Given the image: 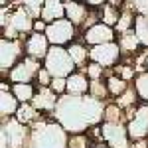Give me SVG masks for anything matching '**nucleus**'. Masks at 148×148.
<instances>
[{
    "label": "nucleus",
    "mask_w": 148,
    "mask_h": 148,
    "mask_svg": "<svg viewBox=\"0 0 148 148\" xmlns=\"http://www.w3.org/2000/svg\"><path fill=\"white\" fill-rule=\"evenodd\" d=\"M107 101H99L91 95H61L53 111V119L67 132H87L91 126L101 125Z\"/></svg>",
    "instance_id": "f257e3e1"
},
{
    "label": "nucleus",
    "mask_w": 148,
    "mask_h": 148,
    "mask_svg": "<svg viewBox=\"0 0 148 148\" xmlns=\"http://www.w3.org/2000/svg\"><path fill=\"white\" fill-rule=\"evenodd\" d=\"M30 128H32V136L28 148H67L69 134L56 119L42 116Z\"/></svg>",
    "instance_id": "f03ea898"
},
{
    "label": "nucleus",
    "mask_w": 148,
    "mask_h": 148,
    "mask_svg": "<svg viewBox=\"0 0 148 148\" xmlns=\"http://www.w3.org/2000/svg\"><path fill=\"white\" fill-rule=\"evenodd\" d=\"M34 22L36 18L32 12L24 6L22 2H18L16 6H10L8 16H6V24L0 28L4 38H18V40H26L28 36L34 32Z\"/></svg>",
    "instance_id": "7ed1b4c3"
},
{
    "label": "nucleus",
    "mask_w": 148,
    "mask_h": 148,
    "mask_svg": "<svg viewBox=\"0 0 148 148\" xmlns=\"http://www.w3.org/2000/svg\"><path fill=\"white\" fill-rule=\"evenodd\" d=\"M32 128L16 116L2 121V148H28Z\"/></svg>",
    "instance_id": "20e7f679"
},
{
    "label": "nucleus",
    "mask_w": 148,
    "mask_h": 148,
    "mask_svg": "<svg viewBox=\"0 0 148 148\" xmlns=\"http://www.w3.org/2000/svg\"><path fill=\"white\" fill-rule=\"evenodd\" d=\"M44 67L53 77H67L73 71H77V65L69 56V49L63 46H51L47 56L44 57Z\"/></svg>",
    "instance_id": "39448f33"
},
{
    "label": "nucleus",
    "mask_w": 148,
    "mask_h": 148,
    "mask_svg": "<svg viewBox=\"0 0 148 148\" xmlns=\"http://www.w3.org/2000/svg\"><path fill=\"white\" fill-rule=\"evenodd\" d=\"M46 36H47V40H49L51 46L67 47L71 42H75V40L79 38L81 32L71 20H67V18H59V20H56V22L47 24Z\"/></svg>",
    "instance_id": "423d86ee"
},
{
    "label": "nucleus",
    "mask_w": 148,
    "mask_h": 148,
    "mask_svg": "<svg viewBox=\"0 0 148 148\" xmlns=\"http://www.w3.org/2000/svg\"><path fill=\"white\" fill-rule=\"evenodd\" d=\"M24 56H26V51H24V40L4 38L2 36V40H0V71H2V77H6L8 71Z\"/></svg>",
    "instance_id": "0eeeda50"
},
{
    "label": "nucleus",
    "mask_w": 148,
    "mask_h": 148,
    "mask_svg": "<svg viewBox=\"0 0 148 148\" xmlns=\"http://www.w3.org/2000/svg\"><path fill=\"white\" fill-rule=\"evenodd\" d=\"M42 67H44V61L34 59L30 56H24L8 71V75L2 77V79H8L10 83H36V75H38V71Z\"/></svg>",
    "instance_id": "6e6552de"
},
{
    "label": "nucleus",
    "mask_w": 148,
    "mask_h": 148,
    "mask_svg": "<svg viewBox=\"0 0 148 148\" xmlns=\"http://www.w3.org/2000/svg\"><path fill=\"white\" fill-rule=\"evenodd\" d=\"M101 130H103V142H107L113 148H130L132 140L128 134L126 123H101Z\"/></svg>",
    "instance_id": "1a4fd4ad"
},
{
    "label": "nucleus",
    "mask_w": 148,
    "mask_h": 148,
    "mask_svg": "<svg viewBox=\"0 0 148 148\" xmlns=\"http://www.w3.org/2000/svg\"><path fill=\"white\" fill-rule=\"evenodd\" d=\"M123 59H125V56H123V49L119 46V42H109V44L91 47V61L101 63L105 69H113Z\"/></svg>",
    "instance_id": "9d476101"
},
{
    "label": "nucleus",
    "mask_w": 148,
    "mask_h": 148,
    "mask_svg": "<svg viewBox=\"0 0 148 148\" xmlns=\"http://www.w3.org/2000/svg\"><path fill=\"white\" fill-rule=\"evenodd\" d=\"M79 38L89 47H93V46H101V44H109V42H116L119 34H116V30L113 26H109L105 22H97L93 24L91 28L83 30Z\"/></svg>",
    "instance_id": "9b49d317"
},
{
    "label": "nucleus",
    "mask_w": 148,
    "mask_h": 148,
    "mask_svg": "<svg viewBox=\"0 0 148 148\" xmlns=\"http://www.w3.org/2000/svg\"><path fill=\"white\" fill-rule=\"evenodd\" d=\"M126 128H128L130 140L148 138V103H140L132 111V114H128Z\"/></svg>",
    "instance_id": "f8f14e48"
},
{
    "label": "nucleus",
    "mask_w": 148,
    "mask_h": 148,
    "mask_svg": "<svg viewBox=\"0 0 148 148\" xmlns=\"http://www.w3.org/2000/svg\"><path fill=\"white\" fill-rule=\"evenodd\" d=\"M49 47H51V44L47 40L46 32H32L24 40V51H26V56L34 57V59H40V61H44V57L47 56Z\"/></svg>",
    "instance_id": "ddd939ff"
},
{
    "label": "nucleus",
    "mask_w": 148,
    "mask_h": 148,
    "mask_svg": "<svg viewBox=\"0 0 148 148\" xmlns=\"http://www.w3.org/2000/svg\"><path fill=\"white\" fill-rule=\"evenodd\" d=\"M57 101H59V95L51 87H38L34 99H32V105L42 114H53V111L57 107Z\"/></svg>",
    "instance_id": "4468645a"
},
{
    "label": "nucleus",
    "mask_w": 148,
    "mask_h": 148,
    "mask_svg": "<svg viewBox=\"0 0 148 148\" xmlns=\"http://www.w3.org/2000/svg\"><path fill=\"white\" fill-rule=\"evenodd\" d=\"M93 8L85 4V0H65V18L71 20L77 28H83Z\"/></svg>",
    "instance_id": "2eb2a0df"
},
{
    "label": "nucleus",
    "mask_w": 148,
    "mask_h": 148,
    "mask_svg": "<svg viewBox=\"0 0 148 148\" xmlns=\"http://www.w3.org/2000/svg\"><path fill=\"white\" fill-rule=\"evenodd\" d=\"M116 42H119V46H121V49H123L125 59H132V63H134L136 53L140 51V49H144V47H142V44H140V40H138L136 34H134V30H128V32L119 34Z\"/></svg>",
    "instance_id": "dca6fc26"
},
{
    "label": "nucleus",
    "mask_w": 148,
    "mask_h": 148,
    "mask_svg": "<svg viewBox=\"0 0 148 148\" xmlns=\"http://www.w3.org/2000/svg\"><path fill=\"white\" fill-rule=\"evenodd\" d=\"M89 87H91V79L87 77V73L83 69L73 71L67 75V93L69 95H89Z\"/></svg>",
    "instance_id": "f3484780"
},
{
    "label": "nucleus",
    "mask_w": 148,
    "mask_h": 148,
    "mask_svg": "<svg viewBox=\"0 0 148 148\" xmlns=\"http://www.w3.org/2000/svg\"><path fill=\"white\" fill-rule=\"evenodd\" d=\"M67 49H69V56L73 59V63L77 65V69H83L91 61V47L87 46L81 38H77L75 42H71L67 46Z\"/></svg>",
    "instance_id": "a211bd4d"
},
{
    "label": "nucleus",
    "mask_w": 148,
    "mask_h": 148,
    "mask_svg": "<svg viewBox=\"0 0 148 148\" xmlns=\"http://www.w3.org/2000/svg\"><path fill=\"white\" fill-rule=\"evenodd\" d=\"M20 105L22 103L18 101V97L12 93V89H0V116H2V121L16 116Z\"/></svg>",
    "instance_id": "6ab92c4d"
},
{
    "label": "nucleus",
    "mask_w": 148,
    "mask_h": 148,
    "mask_svg": "<svg viewBox=\"0 0 148 148\" xmlns=\"http://www.w3.org/2000/svg\"><path fill=\"white\" fill-rule=\"evenodd\" d=\"M40 18L46 20L47 24L56 22L59 18H65V0H46Z\"/></svg>",
    "instance_id": "aec40b11"
},
{
    "label": "nucleus",
    "mask_w": 148,
    "mask_h": 148,
    "mask_svg": "<svg viewBox=\"0 0 148 148\" xmlns=\"http://www.w3.org/2000/svg\"><path fill=\"white\" fill-rule=\"evenodd\" d=\"M105 81H107V87H109V93H111V99L121 97V95L130 87V83L126 79H123V77H119L113 69H107V71H105Z\"/></svg>",
    "instance_id": "412c9836"
},
{
    "label": "nucleus",
    "mask_w": 148,
    "mask_h": 148,
    "mask_svg": "<svg viewBox=\"0 0 148 148\" xmlns=\"http://www.w3.org/2000/svg\"><path fill=\"white\" fill-rule=\"evenodd\" d=\"M113 101L116 103L121 109H125L126 114H132V111H134L138 105L142 103L140 99H138V93L134 91V87H128V89H126L121 97H116V99H113Z\"/></svg>",
    "instance_id": "4be33fe9"
},
{
    "label": "nucleus",
    "mask_w": 148,
    "mask_h": 148,
    "mask_svg": "<svg viewBox=\"0 0 148 148\" xmlns=\"http://www.w3.org/2000/svg\"><path fill=\"white\" fill-rule=\"evenodd\" d=\"M16 119H18L20 123H24V125L32 126L34 123H38V121L42 119V113L36 109L32 103H22L20 109H18V113H16Z\"/></svg>",
    "instance_id": "5701e85b"
},
{
    "label": "nucleus",
    "mask_w": 148,
    "mask_h": 148,
    "mask_svg": "<svg viewBox=\"0 0 148 148\" xmlns=\"http://www.w3.org/2000/svg\"><path fill=\"white\" fill-rule=\"evenodd\" d=\"M12 93L18 97L20 103H32L36 91H38V85L36 83H12Z\"/></svg>",
    "instance_id": "b1692460"
},
{
    "label": "nucleus",
    "mask_w": 148,
    "mask_h": 148,
    "mask_svg": "<svg viewBox=\"0 0 148 148\" xmlns=\"http://www.w3.org/2000/svg\"><path fill=\"white\" fill-rule=\"evenodd\" d=\"M103 121H107V123H126V121H128V114H126L125 109H121V107L111 99V101H107Z\"/></svg>",
    "instance_id": "393cba45"
},
{
    "label": "nucleus",
    "mask_w": 148,
    "mask_h": 148,
    "mask_svg": "<svg viewBox=\"0 0 148 148\" xmlns=\"http://www.w3.org/2000/svg\"><path fill=\"white\" fill-rule=\"evenodd\" d=\"M99 18H101V22L109 24V26H116L119 22V18H121V6H116V4H111V2H107V4H103L101 8H99Z\"/></svg>",
    "instance_id": "a878e982"
},
{
    "label": "nucleus",
    "mask_w": 148,
    "mask_h": 148,
    "mask_svg": "<svg viewBox=\"0 0 148 148\" xmlns=\"http://www.w3.org/2000/svg\"><path fill=\"white\" fill-rule=\"evenodd\" d=\"M132 30H134L136 38L140 40L142 47L148 49V16L136 14V18H134V28H132Z\"/></svg>",
    "instance_id": "bb28decb"
},
{
    "label": "nucleus",
    "mask_w": 148,
    "mask_h": 148,
    "mask_svg": "<svg viewBox=\"0 0 148 148\" xmlns=\"http://www.w3.org/2000/svg\"><path fill=\"white\" fill-rule=\"evenodd\" d=\"M132 87L138 93V99L142 103H148V71H138L134 81H132Z\"/></svg>",
    "instance_id": "cd10ccee"
},
{
    "label": "nucleus",
    "mask_w": 148,
    "mask_h": 148,
    "mask_svg": "<svg viewBox=\"0 0 148 148\" xmlns=\"http://www.w3.org/2000/svg\"><path fill=\"white\" fill-rule=\"evenodd\" d=\"M95 144L97 142L89 136V132H75L67 138V148H95Z\"/></svg>",
    "instance_id": "c85d7f7f"
},
{
    "label": "nucleus",
    "mask_w": 148,
    "mask_h": 148,
    "mask_svg": "<svg viewBox=\"0 0 148 148\" xmlns=\"http://www.w3.org/2000/svg\"><path fill=\"white\" fill-rule=\"evenodd\" d=\"M89 95L99 99V101H111V93H109V87H107L105 79H93L91 87H89Z\"/></svg>",
    "instance_id": "c756f323"
},
{
    "label": "nucleus",
    "mask_w": 148,
    "mask_h": 148,
    "mask_svg": "<svg viewBox=\"0 0 148 148\" xmlns=\"http://www.w3.org/2000/svg\"><path fill=\"white\" fill-rule=\"evenodd\" d=\"M83 71H85L87 77L93 81V79H105V71H107V69L103 67L101 63H97V61H89V63L83 67Z\"/></svg>",
    "instance_id": "7c9ffc66"
},
{
    "label": "nucleus",
    "mask_w": 148,
    "mask_h": 148,
    "mask_svg": "<svg viewBox=\"0 0 148 148\" xmlns=\"http://www.w3.org/2000/svg\"><path fill=\"white\" fill-rule=\"evenodd\" d=\"M20 2H22L30 12H32V16H34V18H40V16H42V8H44V2H46V0H20Z\"/></svg>",
    "instance_id": "2f4dec72"
},
{
    "label": "nucleus",
    "mask_w": 148,
    "mask_h": 148,
    "mask_svg": "<svg viewBox=\"0 0 148 148\" xmlns=\"http://www.w3.org/2000/svg\"><path fill=\"white\" fill-rule=\"evenodd\" d=\"M49 87H51L59 97L65 95V93H67V77H53L51 83H49Z\"/></svg>",
    "instance_id": "473e14b6"
},
{
    "label": "nucleus",
    "mask_w": 148,
    "mask_h": 148,
    "mask_svg": "<svg viewBox=\"0 0 148 148\" xmlns=\"http://www.w3.org/2000/svg\"><path fill=\"white\" fill-rule=\"evenodd\" d=\"M51 79H53V75H51L46 67H42L38 71V75H36V85H38V87H49Z\"/></svg>",
    "instance_id": "72a5a7b5"
},
{
    "label": "nucleus",
    "mask_w": 148,
    "mask_h": 148,
    "mask_svg": "<svg viewBox=\"0 0 148 148\" xmlns=\"http://www.w3.org/2000/svg\"><path fill=\"white\" fill-rule=\"evenodd\" d=\"M132 4H134V8H136L138 14L148 16V0H132Z\"/></svg>",
    "instance_id": "f704fd0d"
},
{
    "label": "nucleus",
    "mask_w": 148,
    "mask_h": 148,
    "mask_svg": "<svg viewBox=\"0 0 148 148\" xmlns=\"http://www.w3.org/2000/svg\"><path fill=\"white\" fill-rule=\"evenodd\" d=\"M46 28H47V22H46V20L36 18V22H34V32H46Z\"/></svg>",
    "instance_id": "c9c22d12"
},
{
    "label": "nucleus",
    "mask_w": 148,
    "mask_h": 148,
    "mask_svg": "<svg viewBox=\"0 0 148 148\" xmlns=\"http://www.w3.org/2000/svg\"><path fill=\"white\" fill-rule=\"evenodd\" d=\"M85 4L89 8H93V10H99L103 4H107V0H85Z\"/></svg>",
    "instance_id": "e433bc0d"
},
{
    "label": "nucleus",
    "mask_w": 148,
    "mask_h": 148,
    "mask_svg": "<svg viewBox=\"0 0 148 148\" xmlns=\"http://www.w3.org/2000/svg\"><path fill=\"white\" fill-rule=\"evenodd\" d=\"M95 148H113V146H109L107 142H97V144H95Z\"/></svg>",
    "instance_id": "4c0bfd02"
},
{
    "label": "nucleus",
    "mask_w": 148,
    "mask_h": 148,
    "mask_svg": "<svg viewBox=\"0 0 148 148\" xmlns=\"http://www.w3.org/2000/svg\"><path fill=\"white\" fill-rule=\"evenodd\" d=\"M144 69L148 71V49H146V57H144Z\"/></svg>",
    "instance_id": "58836bf2"
}]
</instances>
